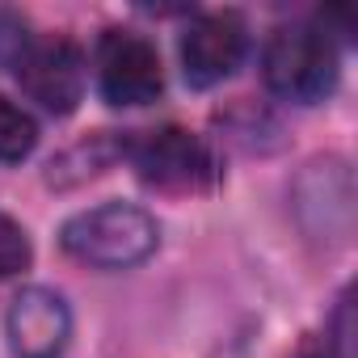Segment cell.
<instances>
[{
    "instance_id": "obj_1",
    "label": "cell",
    "mask_w": 358,
    "mask_h": 358,
    "mask_svg": "<svg viewBox=\"0 0 358 358\" xmlns=\"http://www.w3.org/2000/svg\"><path fill=\"white\" fill-rule=\"evenodd\" d=\"M59 245L68 257L97 266V270H127L156 253L160 228L156 220L135 203H101L93 211H80L64 224Z\"/></svg>"
},
{
    "instance_id": "obj_2",
    "label": "cell",
    "mask_w": 358,
    "mask_h": 358,
    "mask_svg": "<svg viewBox=\"0 0 358 358\" xmlns=\"http://www.w3.org/2000/svg\"><path fill=\"white\" fill-rule=\"evenodd\" d=\"M262 76L270 93L312 106L324 101L337 85V47L324 26H278L262 51Z\"/></svg>"
},
{
    "instance_id": "obj_3",
    "label": "cell",
    "mask_w": 358,
    "mask_h": 358,
    "mask_svg": "<svg viewBox=\"0 0 358 358\" xmlns=\"http://www.w3.org/2000/svg\"><path fill=\"white\" fill-rule=\"evenodd\" d=\"M127 152H131V164L139 169V177L156 190L186 194V190H203L215 177V160H211L207 143L182 127L148 131Z\"/></svg>"
},
{
    "instance_id": "obj_4",
    "label": "cell",
    "mask_w": 358,
    "mask_h": 358,
    "mask_svg": "<svg viewBox=\"0 0 358 358\" xmlns=\"http://www.w3.org/2000/svg\"><path fill=\"white\" fill-rule=\"evenodd\" d=\"M97 85L110 106H148L164 89L156 47L135 30H106L97 43Z\"/></svg>"
},
{
    "instance_id": "obj_5",
    "label": "cell",
    "mask_w": 358,
    "mask_h": 358,
    "mask_svg": "<svg viewBox=\"0 0 358 358\" xmlns=\"http://www.w3.org/2000/svg\"><path fill=\"white\" fill-rule=\"evenodd\" d=\"M249 51V26L241 13H199L182 34V68L194 89H211L228 80Z\"/></svg>"
},
{
    "instance_id": "obj_6",
    "label": "cell",
    "mask_w": 358,
    "mask_h": 358,
    "mask_svg": "<svg viewBox=\"0 0 358 358\" xmlns=\"http://www.w3.org/2000/svg\"><path fill=\"white\" fill-rule=\"evenodd\" d=\"M22 89L51 114H72L76 101L85 97V55L68 38H47L26 51L17 64Z\"/></svg>"
},
{
    "instance_id": "obj_7",
    "label": "cell",
    "mask_w": 358,
    "mask_h": 358,
    "mask_svg": "<svg viewBox=\"0 0 358 358\" xmlns=\"http://www.w3.org/2000/svg\"><path fill=\"white\" fill-rule=\"evenodd\" d=\"M5 329L17 358H59L72 337V312L51 287H26L13 299Z\"/></svg>"
},
{
    "instance_id": "obj_8",
    "label": "cell",
    "mask_w": 358,
    "mask_h": 358,
    "mask_svg": "<svg viewBox=\"0 0 358 358\" xmlns=\"http://www.w3.org/2000/svg\"><path fill=\"white\" fill-rule=\"evenodd\" d=\"M38 143V122L30 110H22L17 101L0 97V164H17L34 152Z\"/></svg>"
},
{
    "instance_id": "obj_9",
    "label": "cell",
    "mask_w": 358,
    "mask_h": 358,
    "mask_svg": "<svg viewBox=\"0 0 358 358\" xmlns=\"http://www.w3.org/2000/svg\"><path fill=\"white\" fill-rule=\"evenodd\" d=\"M30 262H34V249H30V236H26V228H22L13 215H5V211H0V278H13V274H22Z\"/></svg>"
},
{
    "instance_id": "obj_10",
    "label": "cell",
    "mask_w": 358,
    "mask_h": 358,
    "mask_svg": "<svg viewBox=\"0 0 358 358\" xmlns=\"http://www.w3.org/2000/svg\"><path fill=\"white\" fill-rule=\"evenodd\" d=\"M30 47H34V38H30L26 17L13 13V9H0V68H13L17 72V64L26 59Z\"/></svg>"
},
{
    "instance_id": "obj_11",
    "label": "cell",
    "mask_w": 358,
    "mask_h": 358,
    "mask_svg": "<svg viewBox=\"0 0 358 358\" xmlns=\"http://www.w3.org/2000/svg\"><path fill=\"white\" fill-rule=\"evenodd\" d=\"M299 358H345V354H341L333 341H324V345H312V350H303Z\"/></svg>"
}]
</instances>
